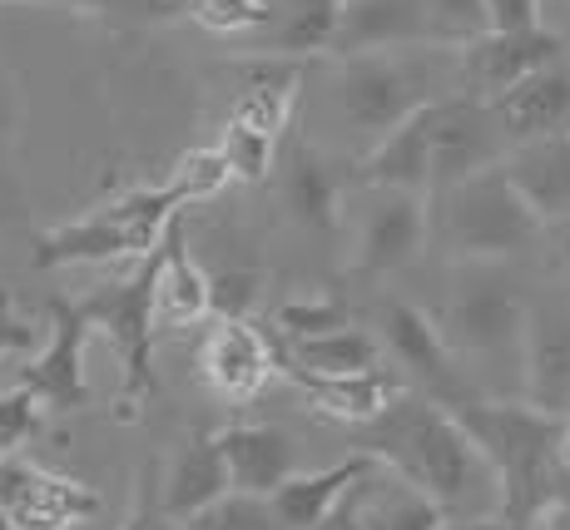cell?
I'll return each mask as SVG.
<instances>
[{
  "label": "cell",
  "instance_id": "6da1fadb",
  "mask_svg": "<svg viewBox=\"0 0 570 530\" xmlns=\"http://www.w3.org/2000/svg\"><path fill=\"white\" fill-rule=\"evenodd\" d=\"M363 451L426 491L446 516H501L497 467L446 402L402 392L377 422H367Z\"/></svg>",
  "mask_w": 570,
  "mask_h": 530
},
{
  "label": "cell",
  "instance_id": "7a4b0ae2",
  "mask_svg": "<svg viewBox=\"0 0 570 530\" xmlns=\"http://www.w3.org/2000/svg\"><path fill=\"white\" fill-rule=\"evenodd\" d=\"M491 457L501 477V516L517 530H531L566 495L570 471L561 467V422L566 416L541 412L535 402H487L466 396L452 406Z\"/></svg>",
  "mask_w": 570,
  "mask_h": 530
},
{
  "label": "cell",
  "instance_id": "3957f363",
  "mask_svg": "<svg viewBox=\"0 0 570 530\" xmlns=\"http://www.w3.org/2000/svg\"><path fill=\"white\" fill-rule=\"evenodd\" d=\"M442 55H456V50H377V55L337 60V75L327 85V109H333L337 129L367 154L422 105L446 99L436 95Z\"/></svg>",
  "mask_w": 570,
  "mask_h": 530
},
{
  "label": "cell",
  "instance_id": "277c9868",
  "mask_svg": "<svg viewBox=\"0 0 570 530\" xmlns=\"http://www.w3.org/2000/svg\"><path fill=\"white\" fill-rule=\"evenodd\" d=\"M184 198L174 184H135V189L105 198L90 214L70 218V224L40 234L30 263L36 268H75V263H119V258H149L169 228L179 224Z\"/></svg>",
  "mask_w": 570,
  "mask_h": 530
},
{
  "label": "cell",
  "instance_id": "5b68a950",
  "mask_svg": "<svg viewBox=\"0 0 570 530\" xmlns=\"http://www.w3.org/2000/svg\"><path fill=\"white\" fill-rule=\"evenodd\" d=\"M436 204V234L442 248L456 263H481V258H501L531 248L546 234L541 214L525 204V194L517 189V179L507 174V164L471 174V179L452 184V189L432 194Z\"/></svg>",
  "mask_w": 570,
  "mask_h": 530
},
{
  "label": "cell",
  "instance_id": "8992f818",
  "mask_svg": "<svg viewBox=\"0 0 570 530\" xmlns=\"http://www.w3.org/2000/svg\"><path fill=\"white\" fill-rule=\"evenodd\" d=\"M525 313L531 303L521 297V283L501 268V258H481L462 263L452 273L446 303L436 313L446 342H452L456 362H517L521 367V347H525Z\"/></svg>",
  "mask_w": 570,
  "mask_h": 530
},
{
  "label": "cell",
  "instance_id": "52a82bcc",
  "mask_svg": "<svg viewBox=\"0 0 570 530\" xmlns=\"http://www.w3.org/2000/svg\"><path fill=\"white\" fill-rule=\"evenodd\" d=\"M164 248V243H159ZM159 248L149 258H139V268L125 283L80 297V307L90 313L95 333L109 337L119 357V396H115V416L119 422H139L145 402L159 392L155 382V293H159Z\"/></svg>",
  "mask_w": 570,
  "mask_h": 530
},
{
  "label": "cell",
  "instance_id": "ba28073f",
  "mask_svg": "<svg viewBox=\"0 0 570 530\" xmlns=\"http://www.w3.org/2000/svg\"><path fill=\"white\" fill-rule=\"evenodd\" d=\"M511 135L501 129L491 99H476L466 90L436 99V129H432V194L452 189L471 174L507 164Z\"/></svg>",
  "mask_w": 570,
  "mask_h": 530
},
{
  "label": "cell",
  "instance_id": "9c48e42d",
  "mask_svg": "<svg viewBox=\"0 0 570 530\" xmlns=\"http://www.w3.org/2000/svg\"><path fill=\"white\" fill-rule=\"evenodd\" d=\"M367 204L357 218V248L353 268L363 278H387V273L407 268L422 253L426 234H432V194L416 189H387V184H363Z\"/></svg>",
  "mask_w": 570,
  "mask_h": 530
},
{
  "label": "cell",
  "instance_id": "30bf717a",
  "mask_svg": "<svg viewBox=\"0 0 570 530\" xmlns=\"http://www.w3.org/2000/svg\"><path fill=\"white\" fill-rule=\"evenodd\" d=\"M95 337V323L80 303H65L55 297L50 303V337L36 357L26 362V372L16 377V386H26L46 412L65 416L90 406V372H85V347Z\"/></svg>",
  "mask_w": 570,
  "mask_h": 530
},
{
  "label": "cell",
  "instance_id": "8fae6325",
  "mask_svg": "<svg viewBox=\"0 0 570 530\" xmlns=\"http://www.w3.org/2000/svg\"><path fill=\"white\" fill-rule=\"evenodd\" d=\"M377 337L382 347L392 352L397 367H407L422 386H432L436 402L456 406L466 402V382H462V367H456V352L446 342L442 323H436L426 307L407 303V297H382L377 303Z\"/></svg>",
  "mask_w": 570,
  "mask_h": 530
},
{
  "label": "cell",
  "instance_id": "7c38bea8",
  "mask_svg": "<svg viewBox=\"0 0 570 530\" xmlns=\"http://www.w3.org/2000/svg\"><path fill=\"white\" fill-rule=\"evenodd\" d=\"M561 50H566V40L546 26L487 30V36L471 40L466 50H456V60H462V90L476 99H501L507 90H517L525 75L561 60Z\"/></svg>",
  "mask_w": 570,
  "mask_h": 530
},
{
  "label": "cell",
  "instance_id": "4fadbf2b",
  "mask_svg": "<svg viewBox=\"0 0 570 530\" xmlns=\"http://www.w3.org/2000/svg\"><path fill=\"white\" fill-rule=\"evenodd\" d=\"M377 50H436L432 0H343L333 60Z\"/></svg>",
  "mask_w": 570,
  "mask_h": 530
},
{
  "label": "cell",
  "instance_id": "5bb4252c",
  "mask_svg": "<svg viewBox=\"0 0 570 530\" xmlns=\"http://www.w3.org/2000/svg\"><path fill=\"white\" fill-rule=\"evenodd\" d=\"M521 382H525V402H535L541 412L570 416V303L566 297H535L531 313H525Z\"/></svg>",
  "mask_w": 570,
  "mask_h": 530
},
{
  "label": "cell",
  "instance_id": "9a60e30c",
  "mask_svg": "<svg viewBox=\"0 0 570 530\" xmlns=\"http://www.w3.org/2000/svg\"><path fill=\"white\" fill-rule=\"evenodd\" d=\"M199 372L224 402H254L273 377V342L248 317H218L199 342Z\"/></svg>",
  "mask_w": 570,
  "mask_h": 530
},
{
  "label": "cell",
  "instance_id": "2e32d148",
  "mask_svg": "<svg viewBox=\"0 0 570 530\" xmlns=\"http://www.w3.org/2000/svg\"><path fill=\"white\" fill-rule=\"evenodd\" d=\"M273 372L298 386V392L313 402V412L333 416V422H347V426L377 422V416L402 396V382L392 377V372H382V367L337 372V377H327V372H308V367H298V362H288V357L273 352Z\"/></svg>",
  "mask_w": 570,
  "mask_h": 530
},
{
  "label": "cell",
  "instance_id": "e0dca14e",
  "mask_svg": "<svg viewBox=\"0 0 570 530\" xmlns=\"http://www.w3.org/2000/svg\"><path fill=\"white\" fill-rule=\"evenodd\" d=\"M278 169L283 208L308 234L337 238V228H343V174H337V164L313 139H288V154H283Z\"/></svg>",
  "mask_w": 570,
  "mask_h": 530
},
{
  "label": "cell",
  "instance_id": "ac0fdd59",
  "mask_svg": "<svg viewBox=\"0 0 570 530\" xmlns=\"http://www.w3.org/2000/svg\"><path fill=\"white\" fill-rule=\"evenodd\" d=\"M228 491H234V477H228V457H224L218 432L184 436L159 477L164 511H169L174 521H194L204 506H214L218 495H228Z\"/></svg>",
  "mask_w": 570,
  "mask_h": 530
},
{
  "label": "cell",
  "instance_id": "d6986e66",
  "mask_svg": "<svg viewBox=\"0 0 570 530\" xmlns=\"http://www.w3.org/2000/svg\"><path fill=\"white\" fill-rule=\"evenodd\" d=\"M377 467L382 461L372 457V451H357V457L337 461V467H327V471H308V477L293 471V477L268 495L273 511H278V526L283 530H317Z\"/></svg>",
  "mask_w": 570,
  "mask_h": 530
},
{
  "label": "cell",
  "instance_id": "ffe728a7",
  "mask_svg": "<svg viewBox=\"0 0 570 530\" xmlns=\"http://www.w3.org/2000/svg\"><path fill=\"white\" fill-rule=\"evenodd\" d=\"M432 129H436V99L416 109L412 119H402L382 145H372L357 159V184L432 194Z\"/></svg>",
  "mask_w": 570,
  "mask_h": 530
},
{
  "label": "cell",
  "instance_id": "44dd1931",
  "mask_svg": "<svg viewBox=\"0 0 570 530\" xmlns=\"http://www.w3.org/2000/svg\"><path fill=\"white\" fill-rule=\"evenodd\" d=\"M501 129L511 135V149L525 139H546L570 129V70L561 60L546 65V70L525 75L517 90H507L501 99H491Z\"/></svg>",
  "mask_w": 570,
  "mask_h": 530
},
{
  "label": "cell",
  "instance_id": "7402d4cb",
  "mask_svg": "<svg viewBox=\"0 0 570 530\" xmlns=\"http://www.w3.org/2000/svg\"><path fill=\"white\" fill-rule=\"evenodd\" d=\"M507 174L517 179V189L541 214L546 228L570 218V129L517 145L507 154Z\"/></svg>",
  "mask_w": 570,
  "mask_h": 530
},
{
  "label": "cell",
  "instance_id": "603a6c76",
  "mask_svg": "<svg viewBox=\"0 0 570 530\" xmlns=\"http://www.w3.org/2000/svg\"><path fill=\"white\" fill-rule=\"evenodd\" d=\"M214 313V283L199 268V258L184 243V224L169 228L159 248V293H155V323L159 327H189Z\"/></svg>",
  "mask_w": 570,
  "mask_h": 530
},
{
  "label": "cell",
  "instance_id": "cb8c5ba5",
  "mask_svg": "<svg viewBox=\"0 0 570 530\" xmlns=\"http://www.w3.org/2000/svg\"><path fill=\"white\" fill-rule=\"evenodd\" d=\"M228 457V477L234 491H254V495H273L283 481L293 477V441L278 426L263 422H234L218 432Z\"/></svg>",
  "mask_w": 570,
  "mask_h": 530
},
{
  "label": "cell",
  "instance_id": "d4e9b609",
  "mask_svg": "<svg viewBox=\"0 0 570 530\" xmlns=\"http://www.w3.org/2000/svg\"><path fill=\"white\" fill-rule=\"evenodd\" d=\"M263 333H268L278 357L298 362V367H308V372H327V377H337V372H372L387 357L382 337L357 323L333 327V333H313V337H283L278 327H263Z\"/></svg>",
  "mask_w": 570,
  "mask_h": 530
},
{
  "label": "cell",
  "instance_id": "484cf974",
  "mask_svg": "<svg viewBox=\"0 0 570 530\" xmlns=\"http://www.w3.org/2000/svg\"><path fill=\"white\" fill-rule=\"evenodd\" d=\"M337 20H343V0H273V20L258 30L263 55H327L337 40Z\"/></svg>",
  "mask_w": 570,
  "mask_h": 530
},
{
  "label": "cell",
  "instance_id": "4316f807",
  "mask_svg": "<svg viewBox=\"0 0 570 530\" xmlns=\"http://www.w3.org/2000/svg\"><path fill=\"white\" fill-rule=\"evenodd\" d=\"M357 506H363L367 530H442L446 511L412 481H402L392 467H377L357 485Z\"/></svg>",
  "mask_w": 570,
  "mask_h": 530
},
{
  "label": "cell",
  "instance_id": "83f0119b",
  "mask_svg": "<svg viewBox=\"0 0 570 530\" xmlns=\"http://www.w3.org/2000/svg\"><path fill=\"white\" fill-rule=\"evenodd\" d=\"M169 184L174 194L184 198V204H204V198H218L228 189V184H238L234 164H228V154L218 145H204V149H189L174 159L169 169Z\"/></svg>",
  "mask_w": 570,
  "mask_h": 530
},
{
  "label": "cell",
  "instance_id": "f1b7e54d",
  "mask_svg": "<svg viewBox=\"0 0 570 530\" xmlns=\"http://www.w3.org/2000/svg\"><path fill=\"white\" fill-rule=\"evenodd\" d=\"M184 16L208 36H258L273 20V0H184Z\"/></svg>",
  "mask_w": 570,
  "mask_h": 530
},
{
  "label": "cell",
  "instance_id": "f546056e",
  "mask_svg": "<svg viewBox=\"0 0 570 530\" xmlns=\"http://www.w3.org/2000/svg\"><path fill=\"white\" fill-rule=\"evenodd\" d=\"M0 6H30V0H0ZM36 6H70L105 26H159L184 16V0H36Z\"/></svg>",
  "mask_w": 570,
  "mask_h": 530
},
{
  "label": "cell",
  "instance_id": "4dcf8cb0",
  "mask_svg": "<svg viewBox=\"0 0 570 530\" xmlns=\"http://www.w3.org/2000/svg\"><path fill=\"white\" fill-rule=\"evenodd\" d=\"M194 530H283L278 526V511H273L268 495H254V491H228L218 495L214 506H204L199 516L189 521Z\"/></svg>",
  "mask_w": 570,
  "mask_h": 530
},
{
  "label": "cell",
  "instance_id": "1f68e13d",
  "mask_svg": "<svg viewBox=\"0 0 570 530\" xmlns=\"http://www.w3.org/2000/svg\"><path fill=\"white\" fill-rule=\"evenodd\" d=\"M218 149L228 154V164H234L238 184H263V179L273 174V164H278V139L258 135V129L238 125V119H224Z\"/></svg>",
  "mask_w": 570,
  "mask_h": 530
},
{
  "label": "cell",
  "instance_id": "d6a6232c",
  "mask_svg": "<svg viewBox=\"0 0 570 530\" xmlns=\"http://www.w3.org/2000/svg\"><path fill=\"white\" fill-rule=\"evenodd\" d=\"M353 313L337 297H308V303H283L273 313V327L283 337H313V333H333V327H347Z\"/></svg>",
  "mask_w": 570,
  "mask_h": 530
},
{
  "label": "cell",
  "instance_id": "836d02e7",
  "mask_svg": "<svg viewBox=\"0 0 570 530\" xmlns=\"http://www.w3.org/2000/svg\"><path fill=\"white\" fill-rule=\"evenodd\" d=\"M40 416H46V406H40L26 386L0 392V461H10L30 436L40 432Z\"/></svg>",
  "mask_w": 570,
  "mask_h": 530
},
{
  "label": "cell",
  "instance_id": "e575fe53",
  "mask_svg": "<svg viewBox=\"0 0 570 530\" xmlns=\"http://www.w3.org/2000/svg\"><path fill=\"white\" fill-rule=\"evenodd\" d=\"M50 337V327H40L30 313H20L16 293L0 288V362L26 357V352H40Z\"/></svg>",
  "mask_w": 570,
  "mask_h": 530
},
{
  "label": "cell",
  "instance_id": "d590c367",
  "mask_svg": "<svg viewBox=\"0 0 570 530\" xmlns=\"http://www.w3.org/2000/svg\"><path fill=\"white\" fill-rule=\"evenodd\" d=\"M208 283H214V317H248L258 303L263 273L258 268H218V273H208Z\"/></svg>",
  "mask_w": 570,
  "mask_h": 530
},
{
  "label": "cell",
  "instance_id": "8d00e7d4",
  "mask_svg": "<svg viewBox=\"0 0 570 530\" xmlns=\"http://www.w3.org/2000/svg\"><path fill=\"white\" fill-rule=\"evenodd\" d=\"M491 30H535L541 26V0H487Z\"/></svg>",
  "mask_w": 570,
  "mask_h": 530
},
{
  "label": "cell",
  "instance_id": "74e56055",
  "mask_svg": "<svg viewBox=\"0 0 570 530\" xmlns=\"http://www.w3.org/2000/svg\"><path fill=\"white\" fill-rule=\"evenodd\" d=\"M317 530H367V521H363V506H357V491L347 495V501L337 506V511L327 516V521L317 526Z\"/></svg>",
  "mask_w": 570,
  "mask_h": 530
},
{
  "label": "cell",
  "instance_id": "f35d334b",
  "mask_svg": "<svg viewBox=\"0 0 570 530\" xmlns=\"http://www.w3.org/2000/svg\"><path fill=\"white\" fill-rule=\"evenodd\" d=\"M442 530H517L507 516H446Z\"/></svg>",
  "mask_w": 570,
  "mask_h": 530
},
{
  "label": "cell",
  "instance_id": "ab89813d",
  "mask_svg": "<svg viewBox=\"0 0 570 530\" xmlns=\"http://www.w3.org/2000/svg\"><path fill=\"white\" fill-rule=\"evenodd\" d=\"M531 530H570V491H566L561 501H556L551 511H546V516H541V521H535Z\"/></svg>",
  "mask_w": 570,
  "mask_h": 530
},
{
  "label": "cell",
  "instance_id": "60d3db41",
  "mask_svg": "<svg viewBox=\"0 0 570 530\" xmlns=\"http://www.w3.org/2000/svg\"><path fill=\"white\" fill-rule=\"evenodd\" d=\"M546 234H551L556 253H561V263L570 268V218H561V224H551V228H546Z\"/></svg>",
  "mask_w": 570,
  "mask_h": 530
},
{
  "label": "cell",
  "instance_id": "b9f144b4",
  "mask_svg": "<svg viewBox=\"0 0 570 530\" xmlns=\"http://www.w3.org/2000/svg\"><path fill=\"white\" fill-rule=\"evenodd\" d=\"M561 467L570 471V416L561 422Z\"/></svg>",
  "mask_w": 570,
  "mask_h": 530
},
{
  "label": "cell",
  "instance_id": "7bdbcfd3",
  "mask_svg": "<svg viewBox=\"0 0 570 530\" xmlns=\"http://www.w3.org/2000/svg\"><path fill=\"white\" fill-rule=\"evenodd\" d=\"M0 204H6V174H0Z\"/></svg>",
  "mask_w": 570,
  "mask_h": 530
}]
</instances>
